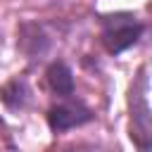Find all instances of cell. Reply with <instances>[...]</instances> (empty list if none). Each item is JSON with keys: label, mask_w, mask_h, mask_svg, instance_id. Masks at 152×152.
<instances>
[{"label": "cell", "mask_w": 152, "mask_h": 152, "mask_svg": "<svg viewBox=\"0 0 152 152\" xmlns=\"http://www.w3.org/2000/svg\"><path fill=\"white\" fill-rule=\"evenodd\" d=\"M33 100L31 83L24 76H12L0 86V102L7 112H24Z\"/></svg>", "instance_id": "cell-5"}, {"label": "cell", "mask_w": 152, "mask_h": 152, "mask_svg": "<svg viewBox=\"0 0 152 152\" xmlns=\"http://www.w3.org/2000/svg\"><path fill=\"white\" fill-rule=\"evenodd\" d=\"M100 43L109 55H121L138 45V40L145 33V24L133 12H109L100 14Z\"/></svg>", "instance_id": "cell-2"}, {"label": "cell", "mask_w": 152, "mask_h": 152, "mask_svg": "<svg viewBox=\"0 0 152 152\" xmlns=\"http://www.w3.org/2000/svg\"><path fill=\"white\" fill-rule=\"evenodd\" d=\"M128 135L133 145L140 152H147L152 147V109H150V76L147 64L138 66V74L133 76L128 86Z\"/></svg>", "instance_id": "cell-1"}, {"label": "cell", "mask_w": 152, "mask_h": 152, "mask_svg": "<svg viewBox=\"0 0 152 152\" xmlns=\"http://www.w3.org/2000/svg\"><path fill=\"white\" fill-rule=\"evenodd\" d=\"M50 48H52V33L43 21L24 19L17 24V50L28 62H38L50 52Z\"/></svg>", "instance_id": "cell-4"}, {"label": "cell", "mask_w": 152, "mask_h": 152, "mask_svg": "<svg viewBox=\"0 0 152 152\" xmlns=\"http://www.w3.org/2000/svg\"><path fill=\"white\" fill-rule=\"evenodd\" d=\"M45 83H48V88L52 90L55 97H69L76 90L74 71L62 59H55V62L48 64V69H45Z\"/></svg>", "instance_id": "cell-6"}, {"label": "cell", "mask_w": 152, "mask_h": 152, "mask_svg": "<svg viewBox=\"0 0 152 152\" xmlns=\"http://www.w3.org/2000/svg\"><path fill=\"white\" fill-rule=\"evenodd\" d=\"M93 119H95V112L76 95L59 97V102H55L45 112V124L52 133H66L71 128H81Z\"/></svg>", "instance_id": "cell-3"}]
</instances>
